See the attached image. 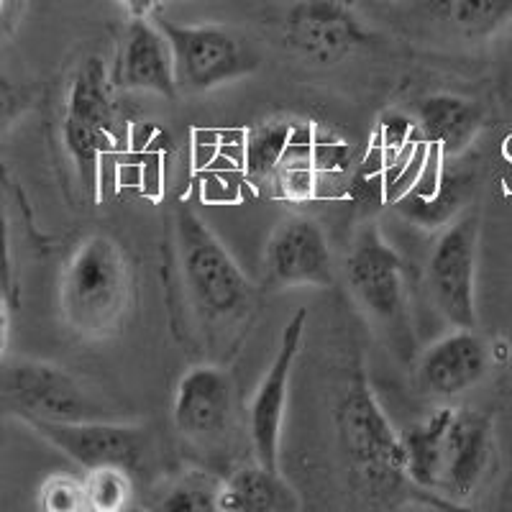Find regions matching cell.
Segmentation results:
<instances>
[{
    "label": "cell",
    "instance_id": "1",
    "mask_svg": "<svg viewBox=\"0 0 512 512\" xmlns=\"http://www.w3.org/2000/svg\"><path fill=\"white\" fill-rule=\"evenodd\" d=\"M175 274L192 318L210 346L236 349L256 310V292L213 228L192 208H177L172 216Z\"/></svg>",
    "mask_w": 512,
    "mask_h": 512
},
{
    "label": "cell",
    "instance_id": "2",
    "mask_svg": "<svg viewBox=\"0 0 512 512\" xmlns=\"http://www.w3.org/2000/svg\"><path fill=\"white\" fill-rule=\"evenodd\" d=\"M402 472L423 492L451 505L469 500L495 454L492 415L472 408H438L400 433Z\"/></svg>",
    "mask_w": 512,
    "mask_h": 512
},
{
    "label": "cell",
    "instance_id": "3",
    "mask_svg": "<svg viewBox=\"0 0 512 512\" xmlns=\"http://www.w3.org/2000/svg\"><path fill=\"white\" fill-rule=\"evenodd\" d=\"M134 303V267L108 233H90L67 256L59 280L64 323L85 338H108Z\"/></svg>",
    "mask_w": 512,
    "mask_h": 512
},
{
    "label": "cell",
    "instance_id": "4",
    "mask_svg": "<svg viewBox=\"0 0 512 512\" xmlns=\"http://www.w3.org/2000/svg\"><path fill=\"white\" fill-rule=\"evenodd\" d=\"M336 436L356 482L369 495H390L402 484V446L364 374H354L336 405Z\"/></svg>",
    "mask_w": 512,
    "mask_h": 512
},
{
    "label": "cell",
    "instance_id": "5",
    "mask_svg": "<svg viewBox=\"0 0 512 512\" xmlns=\"http://www.w3.org/2000/svg\"><path fill=\"white\" fill-rule=\"evenodd\" d=\"M0 410L13 418L105 420L113 418L93 392L67 369L36 359L0 361Z\"/></svg>",
    "mask_w": 512,
    "mask_h": 512
},
{
    "label": "cell",
    "instance_id": "6",
    "mask_svg": "<svg viewBox=\"0 0 512 512\" xmlns=\"http://www.w3.org/2000/svg\"><path fill=\"white\" fill-rule=\"evenodd\" d=\"M175 59L177 85L187 93H208L256 70V57L231 29L218 24H175L154 13Z\"/></svg>",
    "mask_w": 512,
    "mask_h": 512
},
{
    "label": "cell",
    "instance_id": "7",
    "mask_svg": "<svg viewBox=\"0 0 512 512\" xmlns=\"http://www.w3.org/2000/svg\"><path fill=\"white\" fill-rule=\"evenodd\" d=\"M351 295L369 318L395 338L408 333V277L400 254L377 228H364L346 256Z\"/></svg>",
    "mask_w": 512,
    "mask_h": 512
},
{
    "label": "cell",
    "instance_id": "8",
    "mask_svg": "<svg viewBox=\"0 0 512 512\" xmlns=\"http://www.w3.org/2000/svg\"><path fill=\"white\" fill-rule=\"evenodd\" d=\"M479 216L474 210L448 221L428 256L433 305L454 328H477Z\"/></svg>",
    "mask_w": 512,
    "mask_h": 512
},
{
    "label": "cell",
    "instance_id": "9",
    "mask_svg": "<svg viewBox=\"0 0 512 512\" xmlns=\"http://www.w3.org/2000/svg\"><path fill=\"white\" fill-rule=\"evenodd\" d=\"M29 425L39 438L62 451L67 459L88 469L98 466H126L134 472L141 464L146 451V431L139 425L121 423L116 418L105 420H41L26 418L21 420Z\"/></svg>",
    "mask_w": 512,
    "mask_h": 512
},
{
    "label": "cell",
    "instance_id": "10",
    "mask_svg": "<svg viewBox=\"0 0 512 512\" xmlns=\"http://www.w3.org/2000/svg\"><path fill=\"white\" fill-rule=\"evenodd\" d=\"M308 310L300 308L290 320L280 338V349L274 354L272 364L264 372L262 382L256 384V392L249 402V443L254 451V461L280 472V441L282 423H285L287 392H290L292 369H295L297 354L303 346Z\"/></svg>",
    "mask_w": 512,
    "mask_h": 512
},
{
    "label": "cell",
    "instance_id": "11",
    "mask_svg": "<svg viewBox=\"0 0 512 512\" xmlns=\"http://www.w3.org/2000/svg\"><path fill=\"white\" fill-rule=\"evenodd\" d=\"M367 31L341 0H297L285 16V41L313 64H338L367 44Z\"/></svg>",
    "mask_w": 512,
    "mask_h": 512
},
{
    "label": "cell",
    "instance_id": "12",
    "mask_svg": "<svg viewBox=\"0 0 512 512\" xmlns=\"http://www.w3.org/2000/svg\"><path fill=\"white\" fill-rule=\"evenodd\" d=\"M269 280L280 287H326L333 285V254L326 231L308 216H287L274 228L267 244Z\"/></svg>",
    "mask_w": 512,
    "mask_h": 512
},
{
    "label": "cell",
    "instance_id": "13",
    "mask_svg": "<svg viewBox=\"0 0 512 512\" xmlns=\"http://www.w3.org/2000/svg\"><path fill=\"white\" fill-rule=\"evenodd\" d=\"M233 413V379L218 364H195L177 382L172 423L195 443H213L226 433Z\"/></svg>",
    "mask_w": 512,
    "mask_h": 512
},
{
    "label": "cell",
    "instance_id": "14",
    "mask_svg": "<svg viewBox=\"0 0 512 512\" xmlns=\"http://www.w3.org/2000/svg\"><path fill=\"white\" fill-rule=\"evenodd\" d=\"M492 349L474 328H454L423 351L415 367L418 387L431 397H459L489 372Z\"/></svg>",
    "mask_w": 512,
    "mask_h": 512
},
{
    "label": "cell",
    "instance_id": "15",
    "mask_svg": "<svg viewBox=\"0 0 512 512\" xmlns=\"http://www.w3.org/2000/svg\"><path fill=\"white\" fill-rule=\"evenodd\" d=\"M116 82L126 90L177 98V77L172 49L154 18H131L123 31L121 54H118Z\"/></svg>",
    "mask_w": 512,
    "mask_h": 512
},
{
    "label": "cell",
    "instance_id": "16",
    "mask_svg": "<svg viewBox=\"0 0 512 512\" xmlns=\"http://www.w3.org/2000/svg\"><path fill=\"white\" fill-rule=\"evenodd\" d=\"M415 126L420 139L438 144L443 154H461L472 144L482 126V111L472 100L451 93H438L418 103Z\"/></svg>",
    "mask_w": 512,
    "mask_h": 512
},
{
    "label": "cell",
    "instance_id": "17",
    "mask_svg": "<svg viewBox=\"0 0 512 512\" xmlns=\"http://www.w3.org/2000/svg\"><path fill=\"white\" fill-rule=\"evenodd\" d=\"M64 118L93 123L116 136L121 134V116H118L116 95H113L111 72L98 54L82 59L72 75L67 100H64Z\"/></svg>",
    "mask_w": 512,
    "mask_h": 512
},
{
    "label": "cell",
    "instance_id": "18",
    "mask_svg": "<svg viewBox=\"0 0 512 512\" xmlns=\"http://www.w3.org/2000/svg\"><path fill=\"white\" fill-rule=\"evenodd\" d=\"M300 502L295 489L280 477V472H269L259 461L246 464L223 479L218 492V510L221 512H290Z\"/></svg>",
    "mask_w": 512,
    "mask_h": 512
},
{
    "label": "cell",
    "instance_id": "19",
    "mask_svg": "<svg viewBox=\"0 0 512 512\" xmlns=\"http://www.w3.org/2000/svg\"><path fill=\"white\" fill-rule=\"evenodd\" d=\"M62 141L67 154H70L72 164H75L77 175H80L82 187L88 192L98 190L100 164H103L105 154L116 152V146L121 144L118 136L111 134V131H105V128L93 126V123L64 118Z\"/></svg>",
    "mask_w": 512,
    "mask_h": 512
},
{
    "label": "cell",
    "instance_id": "20",
    "mask_svg": "<svg viewBox=\"0 0 512 512\" xmlns=\"http://www.w3.org/2000/svg\"><path fill=\"white\" fill-rule=\"evenodd\" d=\"M295 131L297 123L285 121V118H272V121H262L249 128L244 144V164L249 180L262 185L269 177L277 175V169L295 139Z\"/></svg>",
    "mask_w": 512,
    "mask_h": 512
},
{
    "label": "cell",
    "instance_id": "21",
    "mask_svg": "<svg viewBox=\"0 0 512 512\" xmlns=\"http://www.w3.org/2000/svg\"><path fill=\"white\" fill-rule=\"evenodd\" d=\"M438 11L459 34L482 39L512 21V0H438Z\"/></svg>",
    "mask_w": 512,
    "mask_h": 512
},
{
    "label": "cell",
    "instance_id": "22",
    "mask_svg": "<svg viewBox=\"0 0 512 512\" xmlns=\"http://www.w3.org/2000/svg\"><path fill=\"white\" fill-rule=\"evenodd\" d=\"M223 479L213 477L208 472H187L177 482L162 492L154 510L162 512H205L218 510V492H221Z\"/></svg>",
    "mask_w": 512,
    "mask_h": 512
},
{
    "label": "cell",
    "instance_id": "23",
    "mask_svg": "<svg viewBox=\"0 0 512 512\" xmlns=\"http://www.w3.org/2000/svg\"><path fill=\"white\" fill-rule=\"evenodd\" d=\"M85 502L95 512H121L131 505L134 497V479L126 466H98L88 469L85 477Z\"/></svg>",
    "mask_w": 512,
    "mask_h": 512
},
{
    "label": "cell",
    "instance_id": "24",
    "mask_svg": "<svg viewBox=\"0 0 512 512\" xmlns=\"http://www.w3.org/2000/svg\"><path fill=\"white\" fill-rule=\"evenodd\" d=\"M36 505L47 512H80L88 510L85 484L72 474H49L39 487Z\"/></svg>",
    "mask_w": 512,
    "mask_h": 512
},
{
    "label": "cell",
    "instance_id": "25",
    "mask_svg": "<svg viewBox=\"0 0 512 512\" xmlns=\"http://www.w3.org/2000/svg\"><path fill=\"white\" fill-rule=\"evenodd\" d=\"M26 113V93L16 82L0 72V134L16 126V121Z\"/></svg>",
    "mask_w": 512,
    "mask_h": 512
},
{
    "label": "cell",
    "instance_id": "26",
    "mask_svg": "<svg viewBox=\"0 0 512 512\" xmlns=\"http://www.w3.org/2000/svg\"><path fill=\"white\" fill-rule=\"evenodd\" d=\"M13 285V254H11V226H8L6 200H3V190H0V287L11 295Z\"/></svg>",
    "mask_w": 512,
    "mask_h": 512
},
{
    "label": "cell",
    "instance_id": "27",
    "mask_svg": "<svg viewBox=\"0 0 512 512\" xmlns=\"http://www.w3.org/2000/svg\"><path fill=\"white\" fill-rule=\"evenodd\" d=\"M8 338H11V295L0 287V361L6 359Z\"/></svg>",
    "mask_w": 512,
    "mask_h": 512
},
{
    "label": "cell",
    "instance_id": "28",
    "mask_svg": "<svg viewBox=\"0 0 512 512\" xmlns=\"http://www.w3.org/2000/svg\"><path fill=\"white\" fill-rule=\"evenodd\" d=\"M131 18H152L157 8L162 6V0H118Z\"/></svg>",
    "mask_w": 512,
    "mask_h": 512
},
{
    "label": "cell",
    "instance_id": "29",
    "mask_svg": "<svg viewBox=\"0 0 512 512\" xmlns=\"http://www.w3.org/2000/svg\"><path fill=\"white\" fill-rule=\"evenodd\" d=\"M6 11H8V0H0V18L6 16Z\"/></svg>",
    "mask_w": 512,
    "mask_h": 512
}]
</instances>
